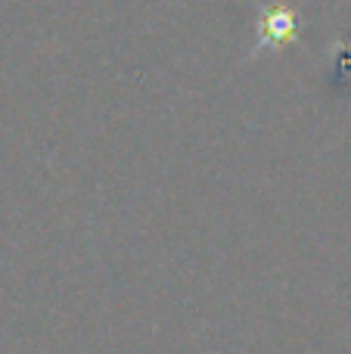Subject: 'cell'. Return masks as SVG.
I'll list each match as a JSON object with an SVG mask.
<instances>
[{
    "mask_svg": "<svg viewBox=\"0 0 351 354\" xmlns=\"http://www.w3.org/2000/svg\"><path fill=\"white\" fill-rule=\"evenodd\" d=\"M255 25L258 35H255V47L249 50V59L261 56L265 50H283L286 44H296L302 31V12L286 3H258Z\"/></svg>",
    "mask_w": 351,
    "mask_h": 354,
    "instance_id": "6da1fadb",
    "label": "cell"
}]
</instances>
